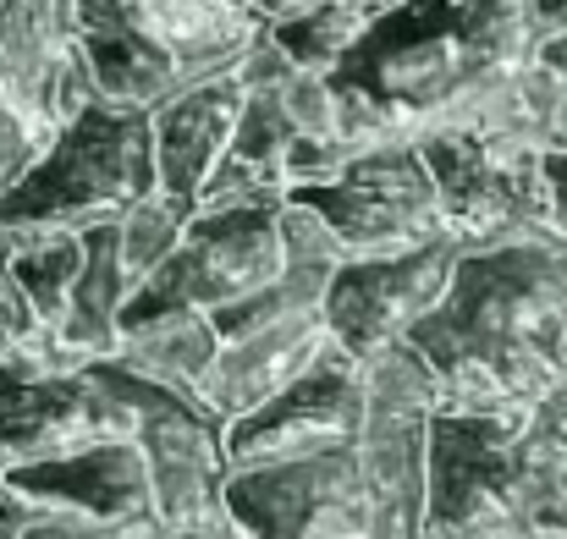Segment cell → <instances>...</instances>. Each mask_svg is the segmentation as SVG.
<instances>
[{
    "label": "cell",
    "mask_w": 567,
    "mask_h": 539,
    "mask_svg": "<svg viewBox=\"0 0 567 539\" xmlns=\"http://www.w3.org/2000/svg\"><path fill=\"white\" fill-rule=\"evenodd\" d=\"M0 485H11L28 507H66V512H89V518H105V524L155 518L144 452H138L133 435L94 440V446H78L66 457L11 468V474H0Z\"/></svg>",
    "instance_id": "15"
},
{
    "label": "cell",
    "mask_w": 567,
    "mask_h": 539,
    "mask_svg": "<svg viewBox=\"0 0 567 539\" xmlns=\"http://www.w3.org/2000/svg\"><path fill=\"white\" fill-rule=\"evenodd\" d=\"M518 100L529 111V127H535L540 155L546 149H567V72H551L540 61H524L518 66Z\"/></svg>",
    "instance_id": "23"
},
{
    "label": "cell",
    "mask_w": 567,
    "mask_h": 539,
    "mask_svg": "<svg viewBox=\"0 0 567 539\" xmlns=\"http://www.w3.org/2000/svg\"><path fill=\"white\" fill-rule=\"evenodd\" d=\"M111 359L127 363V369L144 374V380H161V385L183 391V396L193 402L204 369H209V359H215V325H209V314H198V309L155 314V320H133V325L116 331ZM193 407H198V402H193Z\"/></svg>",
    "instance_id": "19"
},
{
    "label": "cell",
    "mask_w": 567,
    "mask_h": 539,
    "mask_svg": "<svg viewBox=\"0 0 567 539\" xmlns=\"http://www.w3.org/2000/svg\"><path fill=\"white\" fill-rule=\"evenodd\" d=\"M11 539H166L155 518L138 524H105L89 512H66V507H28V518L11 529Z\"/></svg>",
    "instance_id": "22"
},
{
    "label": "cell",
    "mask_w": 567,
    "mask_h": 539,
    "mask_svg": "<svg viewBox=\"0 0 567 539\" xmlns=\"http://www.w3.org/2000/svg\"><path fill=\"white\" fill-rule=\"evenodd\" d=\"M281 265H287L281 193L193 209L183 220V237L172 242V253L122 303L116 331L133 325V320H155V314H183V309L209 314V309H226V303L259 292L265 281H276Z\"/></svg>",
    "instance_id": "7"
},
{
    "label": "cell",
    "mask_w": 567,
    "mask_h": 539,
    "mask_svg": "<svg viewBox=\"0 0 567 539\" xmlns=\"http://www.w3.org/2000/svg\"><path fill=\"white\" fill-rule=\"evenodd\" d=\"M243 111V83L237 72H215L198 77L188 89L166 94L150 111V138H155V193H166L172 204L193 209V193L215 172V160L226 155V138L237 127Z\"/></svg>",
    "instance_id": "16"
},
{
    "label": "cell",
    "mask_w": 567,
    "mask_h": 539,
    "mask_svg": "<svg viewBox=\"0 0 567 539\" xmlns=\"http://www.w3.org/2000/svg\"><path fill=\"white\" fill-rule=\"evenodd\" d=\"M39 336H44V325H39L33 303L22 298V287H17V276H11L6 253H0V359H6V353L33 348Z\"/></svg>",
    "instance_id": "25"
},
{
    "label": "cell",
    "mask_w": 567,
    "mask_h": 539,
    "mask_svg": "<svg viewBox=\"0 0 567 539\" xmlns=\"http://www.w3.org/2000/svg\"><path fill=\"white\" fill-rule=\"evenodd\" d=\"M28 518V501L11 490V485H0V529H17Z\"/></svg>",
    "instance_id": "30"
},
{
    "label": "cell",
    "mask_w": 567,
    "mask_h": 539,
    "mask_svg": "<svg viewBox=\"0 0 567 539\" xmlns=\"http://www.w3.org/2000/svg\"><path fill=\"white\" fill-rule=\"evenodd\" d=\"M563 512H567V468H563Z\"/></svg>",
    "instance_id": "31"
},
{
    "label": "cell",
    "mask_w": 567,
    "mask_h": 539,
    "mask_svg": "<svg viewBox=\"0 0 567 539\" xmlns=\"http://www.w3.org/2000/svg\"><path fill=\"white\" fill-rule=\"evenodd\" d=\"M0 539H11V529H0Z\"/></svg>",
    "instance_id": "33"
},
{
    "label": "cell",
    "mask_w": 567,
    "mask_h": 539,
    "mask_svg": "<svg viewBox=\"0 0 567 539\" xmlns=\"http://www.w3.org/2000/svg\"><path fill=\"white\" fill-rule=\"evenodd\" d=\"M0 111H11V105H6V100H0Z\"/></svg>",
    "instance_id": "34"
},
{
    "label": "cell",
    "mask_w": 567,
    "mask_h": 539,
    "mask_svg": "<svg viewBox=\"0 0 567 539\" xmlns=\"http://www.w3.org/2000/svg\"><path fill=\"white\" fill-rule=\"evenodd\" d=\"M457 242L441 231L419 248L375 253V259H342L326 281V331L342 353L370 363L380 348L402 342L446 292Z\"/></svg>",
    "instance_id": "12"
},
{
    "label": "cell",
    "mask_w": 567,
    "mask_h": 539,
    "mask_svg": "<svg viewBox=\"0 0 567 539\" xmlns=\"http://www.w3.org/2000/svg\"><path fill=\"white\" fill-rule=\"evenodd\" d=\"M529 61L524 0H385L326 72L337 133L364 149L463 122Z\"/></svg>",
    "instance_id": "1"
},
{
    "label": "cell",
    "mask_w": 567,
    "mask_h": 539,
    "mask_svg": "<svg viewBox=\"0 0 567 539\" xmlns=\"http://www.w3.org/2000/svg\"><path fill=\"white\" fill-rule=\"evenodd\" d=\"M0 100L39 138V149L72 111L94 100L78 55L72 0H0Z\"/></svg>",
    "instance_id": "13"
},
{
    "label": "cell",
    "mask_w": 567,
    "mask_h": 539,
    "mask_svg": "<svg viewBox=\"0 0 567 539\" xmlns=\"http://www.w3.org/2000/svg\"><path fill=\"white\" fill-rule=\"evenodd\" d=\"M287 198L326 220L342 259L402 253V248H419V242L446 231L441 204H435V182L424 172L413 138L364 144L337 166V177L287 187Z\"/></svg>",
    "instance_id": "9"
},
{
    "label": "cell",
    "mask_w": 567,
    "mask_h": 539,
    "mask_svg": "<svg viewBox=\"0 0 567 539\" xmlns=\"http://www.w3.org/2000/svg\"><path fill=\"white\" fill-rule=\"evenodd\" d=\"M276 94H281V111H287V122H292V133H298V138L348 144V138L337 133V94H331L326 72H303V66H298Z\"/></svg>",
    "instance_id": "24"
},
{
    "label": "cell",
    "mask_w": 567,
    "mask_h": 539,
    "mask_svg": "<svg viewBox=\"0 0 567 539\" xmlns=\"http://www.w3.org/2000/svg\"><path fill=\"white\" fill-rule=\"evenodd\" d=\"M529 61H540V66H551V72H567V33H557V39H540V44L529 50Z\"/></svg>",
    "instance_id": "28"
},
{
    "label": "cell",
    "mask_w": 567,
    "mask_h": 539,
    "mask_svg": "<svg viewBox=\"0 0 567 539\" xmlns=\"http://www.w3.org/2000/svg\"><path fill=\"white\" fill-rule=\"evenodd\" d=\"M413 149L435 182L441 226L463 253L502 248L518 237H557L546 226L540 144L518 100V72L502 77L463 122L419 133Z\"/></svg>",
    "instance_id": "4"
},
{
    "label": "cell",
    "mask_w": 567,
    "mask_h": 539,
    "mask_svg": "<svg viewBox=\"0 0 567 539\" xmlns=\"http://www.w3.org/2000/svg\"><path fill=\"white\" fill-rule=\"evenodd\" d=\"M540 539H567V529H557V535H540Z\"/></svg>",
    "instance_id": "32"
},
{
    "label": "cell",
    "mask_w": 567,
    "mask_h": 539,
    "mask_svg": "<svg viewBox=\"0 0 567 539\" xmlns=\"http://www.w3.org/2000/svg\"><path fill=\"white\" fill-rule=\"evenodd\" d=\"M265 22H281V17H298V11H309V6H320V0H248Z\"/></svg>",
    "instance_id": "29"
},
{
    "label": "cell",
    "mask_w": 567,
    "mask_h": 539,
    "mask_svg": "<svg viewBox=\"0 0 567 539\" xmlns=\"http://www.w3.org/2000/svg\"><path fill=\"white\" fill-rule=\"evenodd\" d=\"M359 424H364V363L326 342L303 374H292L276 396H265L259 407H248L220 429V452L226 468H254L348 446L359 440Z\"/></svg>",
    "instance_id": "11"
},
{
    "label": "cell",
    "mask_w": 567,
    "mask_h": 539,
    "mask_svg": "<svg viewBox=\"0 0 567 539\" xmlns=\"http://www.w3.org/2000/svg\"><path fill=\"white\" fill-rule=\"evenodd\" d=\"M220 507L254 539H380V507L359 463V440L226 468Z\"/></svg>",
    "instance_id": "8"
},
{
    "label": "cell",
    "mask_w": 567,
    "mask_h": 539,
    "mask_svg": "<svg viewBox=\"0 0 567 539\" xmlns=\"http://www.w3.org/2000/svg\"><path fill=\"white\" fill-rule=\"evenodd\" d=\"M540 187H546V226L567 242V149L540 155Z\"/></svg>",
    "instance_id": "26"
},
{
    "label": "cell",
    "mask_w": 567,
    "mask_h": 539,
    "mask_svg": "<svg viewBox=\"0 0 567 539\" xmlns=\"http://www.w3.org/2000/svg\"><path fill=\"white\" fill-rule=\"evenodd\" d=\"M83 270L72 281V298L50 331V342L66 353V359H111V342H116V320H122V303L133 292V276L122 265V237H116V220H100V226H83Z\"/></svg>",
    "instance_id": "18"
},
{
    "label": "cell",
    "mask_w": 567,
    "mask_h": 539,
    "mask_svg": "<svg viewBox=\"0 0 567 539\" xmlns=\"http://www.w3.org/2000/svg\"><path fill=\"white\" fill-rule=\"evenodd\" d=\"M441 402L446 396L435 369L408 342H391L364 363L359 463L375 490L380 539H419L424 529V457H430V418Z\"/></svg>",
    "instance_id": "10"
},
{
    "label": "cell",
    "mask_w": 567,
    "mask_h": 539,
    "mask_svg": "<svg viewBox=\"0 0 567 539\" xmlns=\"http://www.w3.org/2000/svg\"><path fill=\"white\" fill-rule=\"evenodd\" d=\"M441 380V407H518L567 363V242L518 237L457 253L441 303L402 336Z\"/></svg>",
    "instance_id": "2"
},
{
    "label": "cell",
    "mask_w": 567,
    "mask_h": 539,
    "mask_svg": "<svg viewBox=\"0 0 567 539\" xmlns=\"http://www.w3.org/2000/svg\"><path fill=\"white\" fill-rule=\"evenodd\" d=\"M133 424L116 359H66L50 336L0 359V474L133 435Z\"/></svg>",
    "instance_id": "6"
},
{
    "label": "cell",
    "mask_w": 567,
    "mask_h": 539,
    "mask_svg": "<svg viewBox=\"0 0 567 539\" xmlns=\"http://www.w3.org/2000/svg\"><path fill=\"white\" fill-rule=\"evenodd\" d=\"M155 193L150 111L89 100L0 187V231H83Z\"/></svg>",
    "instance_id": "5"
},
{
    "label": "cell",
    "mask_w": 567,
    "mask_h": 539,
    "mask_svg": "<svg viewBox=\"0 0 567 539\" xmlns=\"http://www.w3.org/2000/svg\"><path fill=\"white\" fill-rule=\"evenodd\" d=\"M0 253L50 336L72 298V281L83 270V237L78 231H0Z\"/></svg>",
    "instance_id": "20"
},
{
    "label": "cell",
    "mask_w": 567,
    "mask_h": 539,
    "mask_svg": "<svg viewBox=\"0 0 567 539\" xmlns=\"http://www.w3.org/2000/svg\"><path fill=\"white\" fill-rule=\"evenodd\" d=\"M292 122L281 111L276 89H243V111L237 127L226 138V155L215 160V172L193 193V209H215V204H237V198H270L287 193V155H292Z\"/></svg>",
    "instance_id": "17"
},
{
    "label": "cell",
    "mask_w": 567,
    "mask_h": 539,
    "mask_svg": "<svg viewBox=\"0 0 567 539\" xmlns=\"http://www.w3.org/2000/svg\"><path fill=\"white\" fill-rule=\"evenodd\" d=\"M567 363L518 407H435L419 539H540L567 529Z\"/></svg>",
    "instance_id": "3"
},
{
    "label": "cell",
    "mask_w": 567,
    "mask_h": 539,
    "mask_svg": "<svg viewBox=\"0 0 567 539\" xmlns=\"http://www.w3.org/2000/svg\"><path fill=\"white\" fill-rule=\"evenodd\" d=\"M166 539H254V535H243V529L226 518V507H220L215 518H204V524H193V529H166Z\"/></svg>",
    "instance_id": "27"
},
{
    "label": "cell",
    "mask_w": 567,
    "mask_h": 539,
    "mask_svg": "<svg viewBox=\"0 0 567 539\" xmlns=\"http://www.w3.org/2000/svg\"><path fill=\"white\" fill-rule=\"evenodd\" d=\"M133 440L144 452L150 474V501L161 529H193L220 512V485H226V452H220V424L204 418L183 391L144 380L138 374V424Z\"/></svg>",
    "instance_id": "14"
},
{
    "label": "cell",
    "mask_w": 567,
    "mask_h": 539,
    "mask_svg": "<svg viewBox=\"0 0 567 539\" xmlns=\"http://www.w3.org/2000/svg\"><path fill=\"white\" fill-rule=\"evenodd\" d=\"M380 6H385V0H320V6H309V11H298V17L265 22V33L287 50L292 66H303V72H331V66L359 44V33L375 22Z\"/></svg>",
    "instance_id": "21"
}]
</instances>
